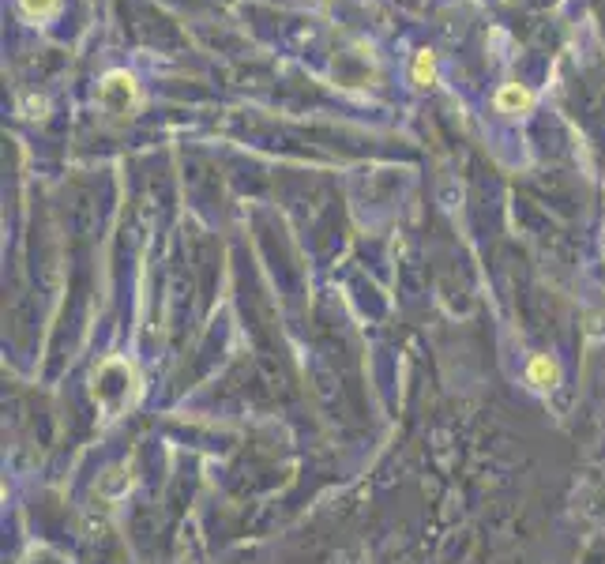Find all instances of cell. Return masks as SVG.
<instances>
[{"label": "cell", "instance_id": "6da1fadb", "mask_svg": "<svg viewBox=\"0 0 605 564\" xmlns=\"http://www.w3.org/2000/svg\"><path fill=\"white\" fill-rule=\"evenodd\" d=\"M113 376H117L113 358L102 361L98 373H94V399H98V407H106L109 414L125 410L128 403H136V395H140V384H136V369H132V365L125 369L121 380H113Z\"/></svg>", "mask_w": 605, "mask_h": 564}, {"label": "cell", "instance_id": "7a4b0ae2", "mask_svg": "<svg viewBox=\"0 0 605 564\" xmlns=\"http://www.w3.org/2000/svg\"><path fill=\"white\" fill-rule=\"evenodd\" d=\"M136 98H140V83H136V76L125 72V68H113V72H106L102 83H98V102H102L109 113H128L136 106Z\"/></svg>", "mask_w": 605, "mask_h": 564}, {"label": "cell", "instance_id": "3957f363", "mask_svg": "<svg viewBox=\"0 0 605 564\" xmlns=\"http://www.w3.org/2000/svg\"><path fill=\"white\" fill-rule=\"evenodd\" d=\"M497 110L500 113H530L534 110V91L527 83H504L497 91Z\"/></svg>", "mask_w": 605, "mask_h": 564}, {"label": "cell", "instance_id": "277c9868", "mask_svg": "<svg viewBox=\"0 0 605 564\" xmlns=\"http://www.w3.org/2000/svg\"><path fill=\"white\" fill-rule=\"evenodd\" d=\"M527 380L534 384V388H553L560 380V369L553 358H545V354H534L527 365Z\"/></svg>", "mask_w": 605, "mask_h": 564}, {"label": "cell", "instance_id": "5b68a950", "mask_svg": "<svg viewBox=\"0 0 605 564\" xmlns=\"http://www.w3.org/2000/svg\"><path fill=\"white\" fill-rule=\"evenodd\" d=\"M410 79H414V87H433L436 83V53L433 49H418V53H414Z\"/></svg>", "mask_w": 605, "mask_h": 564}, {"label": "cell", "instance_id": "8992f818", "mask_svg": "<svg viewBox=\"0 0 605 564\" xmlns=\"http://www.w3.org/2000/svg\"><path fill=\"white\" fill-rule=\"evenodd\" d=\"M19 12L31 19V23H46L61 12V0H19Z\"/></svg>", "mask_w": 605, "mask_h": 564}]
</instances>
